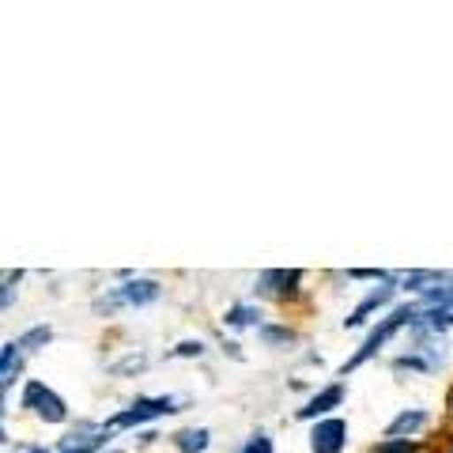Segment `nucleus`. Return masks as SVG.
Segmentation results:
<instances>
[{
    "label": "nucleus",
    "mask_w": 453,
    "mask_h": 453,
    "mask_svg": "<svg viewBox=\"0 0 453 453\" xmlns=\"http://www.w3.org/2000/svg\"><path fill=\"white\" fill-rule=\"evenodd\" d=\"M416 314H419V310H416V303H408V306H396V310H389V314L386 318H381L378 325H374V329L371 333H366V340H363V348L356 351V356H351L344 366H340V378H348L351 371H359V366L363 363H371L374 356H378V351L381 348H386L389 344V340L396 336V333H401V329H408V325H412L416 321Z\"/></svg>",
    "instance_id": "f257e3e1"
},
{
    "label": "nucleus",
    "mask_w": 453,
    "mask_h": 453,
    "mask_svg": "<svg viewBox=\"0 0 453 453\" xmlns=\"http://www.w3.org/2000/svg\"><path fill=\"white\" fill-rule=\"evenodd\" d=\"M159 280H125L121 288H110L103 295H95V303L91 310L98 318H113L118 310H140V306H151V303H159Z\"/></svg>",
    "instance_id": "f03ea898"
},
{
    "label": "nucleus",
    "mask_w": 453,
    "mask_h": 453,
    "mask_svg": "<svg viewBox=\"0 0 453 453\" xmlns=\"http://www.w3.org/2000/svg\"><path fill=\"white\" fill-rule=\"evenodd\" d=\"M181 412V401L178 396H136L129 408H121V412H113L106 419L110 431H129V427H144L151 419H163V416H174Z\"/></svg>",
    "instance_id": "7ed1b4c3"
},
{
    "label": "nucleus",
    "mask_w": 453,
    "mask_h": 453,
    "mask_svg": "<svg viewBox=\"0 0 453 453\" xmlns=\"http://www.w3.org/2000/svg\"><path fill=\"white\" fill-rule=\"evenodd\" d=\"M19 404L27 408V412H35L38 419H46V423H65V419H68L65 396L57 393V389H50L46 381H38V378H31V381L23 386Z\"/></svg>",
    "instance_id": "20e7f679"
},
{
    "label": "nucleus",
    "mask_w": 453,
    "mask_h": 453,
    "mask_svg": "<svg viewBox=\"0 0 453 453\" xmlns=\"http://www.w3.org/2000/svg\"><path fill=\"white\" fill-rule=\"evenodd\" d=\"M303 288V273L299 268H265V273L257 276V283H253V291H257V299H295Z\"/></svg>",
    "instance_id": "39448f33"
},
{
    "label": "nucleus",
    "mask_w": 453,
    "mask_h": 453,
    "mask_svg": "<svg viewBox=\"0 0 453 453\" xmlns=\"http://www.w3.org/2000/svg\"><path fill=\"white\" fill-rule=\"evenodd\" d=\"M110 427L106 423H76V431H68L61 442H57V453H98L110 442Z\"/></svg>",
    "instance_id": "423d86ee"
},
{
    "label": "nucleus",
    "mask_w": 453,
    "mask_h": 453,
    "mask_svg": "<svg viewBox=\"0 0 453 453\" xmlns=\"http://www.w3.org/2000/svg\"><path fill=\"white\" fill-rule=\"evenodd\" d=\"M348 446V423L344 419H318L314 423V431H310V449L314 453H340Z\"/></svg>",
    "instance_id": "0eeeda50"
},
{
    "label": "nucleus",
    "mask_w": 453,
    "mask_h": 453,
    "mask_svg": "<svg viewBox=\"0 0 453 453\" xmlns=\"http://www.w3.org/2000/svg\"><path fill=\"white\" fill-rule=\"evenodd\" d=\"M393 295H396V280H393V283H381V288H374V291L366 295V299L344 318V329H359V325H366V321H371V314H378V310H386V306L393 303Z\"/></svg>",
    "instance_id": "6e6552de"
},
{
    "label": "nucleus",
    "mask_w": 453,
    "mask_h": 453,
    "mask_svg": "<svg viewBox=\"0 0 453 453\" xmlns=\"http://www.w3.org/2000/svg\"><path fill=\"white\" fill-rule=\"evenodd\" d=\"M344 404V381H333V386L318 389L310 401L299 408V419H329L333 408Z\"/></svg>",
    "instance_id": "1a4fd4ad"
},
{
    "label": "nucleus",
    "mask_w": 453,
    "mask_h": 453,
    "mask_svg": "<svg viewBox=\"0 0 453 453\" xmlns=\"http://www.w3.org/2000/svg\"><path fill=\"white\" fill-rule=\"evenodd\" d=\"M427 423H431V412H423V408H404V412L386 427V438H416Z\"/></svg>",
    "instance_id": "9d476101"
},
{
    "label": "nucleus",
    "mask_w": 453,
    "mask_h": 453,
    "mask_svg": "<svg viewBox=\"0 0 453 453\" xmlns=\"http://www.w3.org/2000/svg\"><path fill=\"white\" fill-rule=\"evenodd\" d=\"M223 321L231 325V329H261L265 314H261V306H253V303H238V306L226 310Z\"/></svg>",
    "instance_id": "9b49d317"
},
{
    "label": "nucleus",
    "mask_w": 453,
    "mask_h": 453,
    "mask_svg": "<svg viewBox=\"0 0 453 453\" xmlns=\"http://www.w3.org/2000/svg\"><path fill=\"white\" fill-rule=\"evenodd\" d=\"M170 442H174L178 453H204L211 446V431L208 427H186L170 438Z\"/></svg>",
    "instance_id": "f8f14e48"
},
{
    "label": "nucleus",
    "mask_w": 453,
    "mask_h": 453,
    "mask_svg": "<svg viewBox=\"0 0 453 453\" xmlns=\"http://www.w3.org/2000/svg\"><path fill=\"white\" fill-rule=\"evenodd\" d=\"M19 363H23V348L12 340V344L0 348V389H8L19 374Z\"/></svg>",
    "instance_id": "ddd939ff"
},
{
    "label": "nucleus",
    "mask_w": 453,
    "mask_h": 453,
    "mask_svg": "<svg viewBox=\"0 0 453 453\" xmlns=\"http://www.w3.org/2000/svg\"><path fill=\"white\" fill-rule=\"evenodd\" d=\"M442 280H446V273H431V268H423V273H404V276H401V288L412 291V295H423V291L438 288Z\"/></svg>",
    "instance_id": "4468645a"
},
{
    "label": "nucleus",
    "mask_w": 453,
    "mask_h": 453,
    "mask_svg": "<svg viewBox=\"0 0 453 453\" xmlns=\"http://www.w3.org/2000/svg\"><path fill=\"white\" fill-rule=\"evenodd\" d=\"M257 336H261V344H268V348H291V344H299V336H295V329H288V325H261L257 329Z\"/></svg>",
    "instance_id": "2eb2a0df"
},
{
    "label": "nucleus",
    "mask_w": 453,
    "mask_h": 453,
    "mask_svg": "<svg viewBox=\"0 0 453 453\" xmlns=\"http://www.w3.org/2000/svg\"><path fill=\"white\" fill-rule=\"evenodd\" d=\"M50 340H53V329H50V325H35V329H27V333H23L19 340H16V344L23 348V356H31V351L46 348Z\"/></svg>",
    "instance_id": "dca6fc26"
},
{
    "label": "nucleus",
    "mask_w": 453,
    "mask_h": 453,
    "mask_svg": "<svg viewBox=\"0 0 453 453\" xmlns=\"http://www.w3.org/2000/svg\"><path fill=\"white\" fill-rule=\"evenodd\" d=\"M19 280H23V273H19V268H12V273H0V310L16 306V295H19Z\"/></svg>",
    "instance_id": "f3484780"
},
{
    "label": "nucleus",
    "mask_w": 453,
    "mask_h": 453,
    "mask_svg": "<svg viewBox=\"0 0 453 453\" xmlns=\"http://www.w3.org/2000/svg\"><path fill=\"white\" fill-rule=\"evenodd\" d=\"M371 453H419V442L416 438H386V442H378Z\"/></svg>",
    "instance_id": "a211bd4d"
},
{
    "label": "nucleus",
    "mask_w": 453,
    "mask_h": 453,
    "mask_svg": "<svg viewBox=\"0 0 453 453\" xmlns=\"http://www.w3.org/2000/svg\"><path fill=\"white\" fill-rule=\"evenodd\" d=\"M204 356V340H181L178 348L166 351V359H201Z\"/></svg>",
    "instance_id": "6ab92c4d"
},
{
    "label": "nucleus",
    "mask_w": 453,
    "mask_h": 453,
    "mask_svg": "<svg viewBox=\"0 0 453 453\" xmlns=\"http://www.w3.org/2000/svg\"><path fill=\"white\" fill-rule=\"evenodd\" d=\"M148 371V356H125L121 363L110 366V374H144Z\"/></svg>",
    "instance_id": "aec40b11"
},
{
    "label": "nucleus",
    "mask_w": 453,
    "mask_h": 453,
    "mask_svg": "<svg viewBox=\"0 0 453 453\" xmlns=\"http://www.w3.org/2000/svg\"><path fill=\"white\" fill-rule=\"evenodd\" d=\"M348 280H378V283H393V273H381V268H348Z\"/></svg>",
    "instance_id": "412c9836"
},
{
    "label": "nucleus",
    "mask_w": 453,
    "mask_h": 453,
    "mask_svg": "<svg viewBox=\"0 0 453 453\" xmlns=\"http://www.w3.org/2000/svg\"><path fill=\"white\" fill-rule=\"evenodd\" d=\"M238 453H273V438H268L265 431H257V434H253Z\"/></svg>",
    "instance_id": "4be33fe9"
},
{
    "label": "nucleus",
    "mask_w": 453,
    "mask_h": 453,
    "mask_svg": "<svg viewBox=\"0 0 453 453\" xmlns=\"http://www.w3.org/2000/svg\"><path fill=\"white\" fill-rule=\"evenodd\" d=\"M4 393H8V389H0V446L8 442V431H4Z\"/></svg>",
    "instance_id": "5701e85b"
},
{
    "label": "nucleus",
    "mask_w": 453,
    "mask_h": 453,
    "mask_svg": "<svg viewBox=\"0 0 453 453\" xmlns=\"http://www.w3.org/2000/svg\"><path fill=\"white\" fill-rule=\"evenodd\" d=\"M27 453H53V449H46V446H31V449H27Z\"/></svg>",
    "instance_id": "b1692460"
},
{
    "label": "nucleus",
    "mask_w": 453,
    "mask_h": 453,
    "mask_svg": "<svg viewBox=\"0 0 453 453\" xmlns=\"http://www.w3.org/2000/svg\"><path fill=\"white\" fill-rule=\"evenodd\" d=\"M113 453H118V449H113Z\"/></svg>",
    "instance_id": "393cba45"
}]
</instances>
